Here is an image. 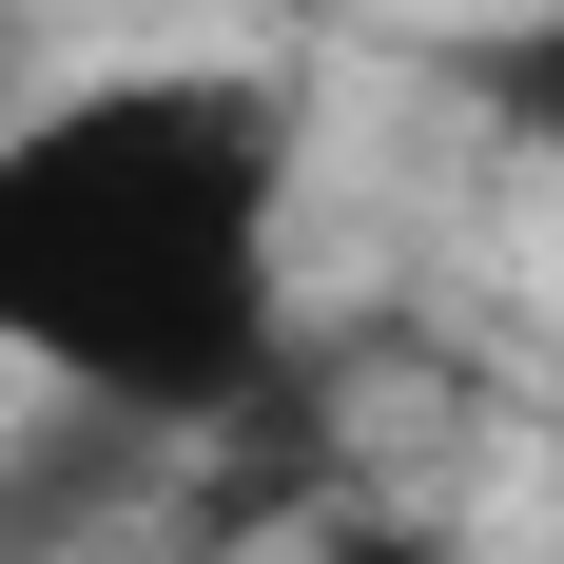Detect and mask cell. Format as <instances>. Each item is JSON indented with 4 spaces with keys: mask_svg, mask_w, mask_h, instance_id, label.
<instances>
[{
    "mask_svg": "<svg viewBox=\"0 0 564 564\" xmlns=\"http://www.w3.org/2000/svg\"><path fill=\"white\" fill-rule=\"evenodd\" d=\"M292 175L312 98L273 58H98L0 98V390L117 448H215L292 370Z\"/></svg>",
    "mask_w": 564,
    "mask_h": 564,
    "instance_id": "6da1fadb",
    "label": "cell"
},
{
    "mask_svg": "<svg viewBox=\"0 0 564 564\" xmlns=\"http://www.w3.org/2000/svg\"><path fill=\"white\" fill-rule=\"evenodd\" d=\"M467 98L507 117L525 156H564V0H525V20H487V40H467Z\"/></svg>",
    "mask_w": 564,
    "mask_h": 564,
    "instance_id": "7a4b0ae2",
    "label": "cell"
},
{
    "mask_svg": "<svg viewBox=\"0 0 564 564\" xmlns=\"http://www.w3.org/2000/svg\"><path fill=\"white\" fill-rule=\"evenodd\" d=\"M0 58H20V0H0ZM0 98H20V78H0Z\"/></svg>",
    "mask_w": 564,
    "mask_h": 564,
    "instance_id": "3957f363",
    "label": "cell"
}]
</instances>
